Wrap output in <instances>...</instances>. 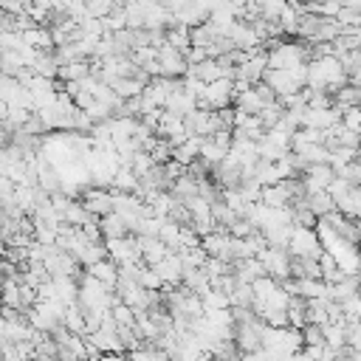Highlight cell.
Here are the masks:
<instances>
[{
	"mask_svg": "<svg viewBox=\"0 0 361 361\" xmlns=\"http://www.w3.org/2000/svg\"><path fill=\"white\" fill-rule=\"evenodd\" d=\"M0 223H3V206H0Z\"/></svg>",
	"mask_w": 361,
	"mask_h": 361,
	"instance_id": "obj_6",
	"label": "cell"
},
{
	"mask_svg": "<svg viewBox=\"0 0 361 361\" xmlns=\"http://www.w3.org/2000/svg\"><path fill=\"white\" fill-rule=\"evenodd\" d=\"M305 56H307L305 45H282V42H276L274 51L268 54V68H296V65L305 62Z\"/></svg>",
	"mask_w": 361,
	"mask_h": 361,
	"instance_id": "obj_1",
	"label": "cell"
},
{
	"mask_svg": "<svg viewBox=\"0 0 361 361\" xmlns=\"http://www.w3.org/2000/svg\"><path fill=\"white\" fill-rule=\"evenodd\" d=\"M305 203H307V209L316 217H324L327 212L336 209V200H333V195L327 189H310V192H305Z\"/></svg>",
	"mask_w": 361,
	"mask_h": 361,
	"instance_id": "obj_3",
	"label": "cell"
},
{
	"mask_svg": "<svg viewBox=\"0 0 361 361\" xmlns=\"http://www.w3.org/2000/svg\"><path fill=\"white\" fill-rule=\"evenodd\" d=\"M99 231H102L104 240L130 234V228H127V223H124V217H121L118 212H107V214H102V217H99Z\"/></svg>",
	"mask_w": 361,
	"mask_h": 361,
	"instance_id": "obj_4",
	"label": "cell"
},
{
	"mask_svg": "<svg viewBox=\"0 0 361 361\" xmlns=\"http://www.w3.org/2000/svg\"><path fill=\"white\" fill-rule=\"evenodd\" d=\"M87 274H90V276H96L99 282L110 285V288L118 282V271H116V262H113L110 257H102V259L90 262V265H87Z\"/></svg>",
	"mask_w": 361,
	"mask_h": 361,
	"instance_id": "obj_5",
	"label": "cell"
},
{
	"mask_svg": "<svg viewBox=\"0 0 361 361\" xmlns=\"http://www.w3.org/2000/svg\"><path fill=\"white\" fill-rule=\"evenodd\" d=\"M93 217H102L107 212H113V192L102 189V186H93L87 195H85V203H82Z\"/></svg>",
	"mask_w": 361,
	"mask_h": 361,
	"instance_id": "obj_2",
	"label": "cell"
}]
</instances>
